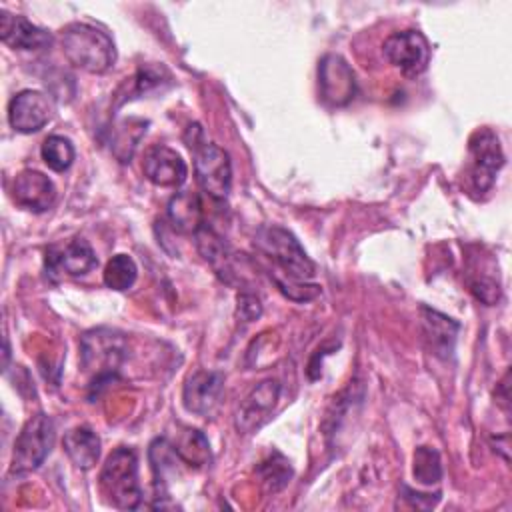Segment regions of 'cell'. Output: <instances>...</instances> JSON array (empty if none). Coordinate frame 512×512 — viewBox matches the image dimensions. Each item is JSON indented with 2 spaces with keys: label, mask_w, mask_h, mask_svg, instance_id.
<instances>
[{
  "label": "cell",
  "mask_w": 512,
  "mask_h": 512,
  "mask_svg": "<svg viewBox=\"0 0 512 512\" xmlns=\"http://www.w3.org/2000/svg\"><path fill=\"white\" fill-rule=\"evenodd\" d=\"M60 48L66 60L90 74H104L116 62L112 38L86 22H70L60 30Z\"/></svg>",
  "instance_id": "6da1fadb"
},
{
  "label": "cell",
  "mask_w": 512,
  "mask_h": 512,
  "mask_svg": "<svg viewBox=\"0 0 512 512\" xmlns=\"http://www.w3.org/2000/svg\"><path fill=\"white\" fill-rule=\"evenodd\" d=\"M184 142L194 156V172L200 188L216 202L228 198L232 188V162L224 148L208 142L198 124H190Z\"/></svg>",
  "instance_id": "7a4b0ae2"
},
{
  "label": "cell",
  "mask_w": 512,
  "mask_h": 512,
  "mask_svg": "<svg viewBox=\"0 0 512 512\" xmlns=\"http://www.w3.org/2000/svg\"><path fill=\"white\" fill-rule=\"evenodd\" d=\"M128 356L124 334L112 328H94L80 338L82 368L92 374V388L98 390L118 376L120 366Z\"/></svg>",
  "instance_id": "3957f363"
},
{
  "label": "cell",
  "mask_w": 512,
  "mask_h": 512,
  "mask_svg": "<svg viewBox=\"0 0 512 512\" xmlns=\"http://www.w3.org/2000/svg\"><path fill=\"white\" fill-rule=\"evenodd\" d=\"M100 492L106 502L120 510H136L142 504L138 482V458L132 448H116L100 470Z\"/></svg>",
  "instance_id": "277c9868"
},
{
  "label": "cell",
  "mask_w": 512,
  "mask_h": 512,
  "mask_svg": "<svg viewBox=\"0 0 512 512\" xmlns=\"http://www.w3.org/2000/svg\"><path fill=\"white\" fill-rule=\"evenodd\" d=\"M256 248L272 260V264L290 278L308 280L316 274L314 262L308 258L296 236L276 224L262 226L254 238Z\"/></svg>",
  "instance_id": "5b68a950"
},
{
  "label": "cell",
  "mask_w": 512,
  "mask_h": 512,
  "mask_svg": "<svg viewBox=\"0 0 512 512\" xmlns=\"http://www.w3.org/2000/svg\"><path fill=\"white\" fill-rule=\"evenodd\" d=\"M54 438H56V428L52 418L44 412L34 414L16 436L10 472L26 474L36 470L50 454L54 446Z\"/></svg>",
  "instance_id": "8992f818"
},
{
  "label": "cell",
  "mask_w": 512,
  "mask_h": 512,
  "mask_svg": "<svg viewBox=\"0 0 512 512\" xmlns=\"http://www.w3.org/2000/svg\"><path fill=\"white\" fill-rule=\"evenodd\" d=\"M468 182L476 194H486L496 180L498 170L504 166V152L500 138L490 128H478L468 140Z\"/></svg>",
  "instance_id": "52a82bcc"
},
{
  "label": "cell",
  "mask_w": 512,
  "mask_h": 512,
  "mask_svg": "<svg viewBox=\"0 0 512 512\" xmlns=\"http://www.w3.org/2000/svg\"><path fill=\"white\" fill-rule=\"evenodd\" d=\"M382 52L388 62L406 78L420 76L430 64V44L418 30H402L390 34L384 40Z\"/></svg>",
  "instance_id": "ba28073f"
},
{
  "label": "cell",
  "mask_w": 512,
  "mask_h": 512,
  "mask_svg": "<svg viewBox=\"0 0 512 512\" xmlns=\"http://www.w3.org/2000/svg\"><path fill=\"white\" fill-rule=\"evenodd\" d=\"M320 98L328 106H346L356 94V76L340 54H326L318 62Z\"/></svg>",
  "instance_id": "9c48e42d"
},
{
  "label": "cell",
  "mask_w": 512,
  "mask_h": 512,
  "mask_svg": "<svg viewBox=\"0 0 512 512\" xmlns=\"http://www.w3.org/2000/svg\"><path fill=\"white\" fill-rule=\"evenodd\" d=\"M54 116V102L40 90H22L8 104V122L20 134L44 128Z\"/></svg>",
  "instance_id": "30bf717a"
},
{
  "label": "cell",
  "mask_w": 512,
  "mask_h": 512,
  "mask_svg": "<svg viewBox=\"0 0 512 512\" xmlns=\"http://www.w3.org/2000/svg\"><path fill=\"white\" fill-rule=\"evenodd\" d=\"M98 264V258L82 236H74L66 244H52L46 250L44 266L46 274H68V276H82L90 272Z\"/></svg>",
  "instance_id": "8fae6325"
},
{
  "label": "cell",
  "mask_w": 512,
  "mask_h": 512,
  "mask_svg": "<svg viewBox=\"0 0 512 512\" xmlns=\"http://www.w3.org/2000/svg\"><path fill=\"white\" fill-rule=\"evenodd\" d=\"M280 396V384L276 380H262L250 390V394L240 402L236 412V428L242 434L258 430L272 414Z\"/></svg>",
  "instance_id": "7c38bea8"
},
{
  "label": "cell",
  "mask_w": 512,
  "mask_h": 512,
  "mask_svg": "<svg viewBox=\"0 0 512 512\" xmlns=\"http://www.w3.org/2000/svg\"><path fill=\"white\" fill-rule=\"evenodd\" d=\"M142 170L144 176L160 188H178L188 176V168L182 156L174 148L164 144H154L152 148H148V152L144 154Z\"/></svg>",
  "instance_id": "4fadbf2b"
},
{
  "label": "cell",
  "mask_w": 512,
  "mask_h": 512,
  "mask_svg": "<svg viewBox=\"0 0 512 512\" xmlns=\"http://www.w3.org/2000/svg\"><path fill=\"white\" fill-rule=\"evenodd\" d=\"M12 198L30 212H46L56 202L54 182L38 170H22L12 184Z\"/></svg>",
  "instance_id": "5bb4252c"
},
{
  "label": "cell",
  "mask_w": 512,
  "mask_h": 512,
  "mask_svg": "<svg viewBox=\"0 0 512 512\" xmlns=\"http://www.w3.org/2000/svg\"><path fill=\"white\" fill-rule=\"evenodd\" d=\"M222 392H224V376L220 372L198 370L186 380L182 402L188 412L204 416L218 406Z\"/></svg>",
  "instance_id": "9a60e30c"
},
{
  "label": "cell",
  "mask_w": 512,
  "mask_h": 512,
  "mask_svg": "<svg viewBox=\"0 0 512 512\" xmlns=\"http://www.w3.org/2000/svg\"><path fill=\"white\" fill-rule=\"evenodd\" d=\"M0 38L16 50H42L52 44V34L48 30L32 24L26 16L10 14L6 10L0 12Z\"/></svg>",
  "instance_id": "2e32d148"
},
{
  "label": "cell",
  "mask_w": 512,
  "mask_h": 512,
  "mask_svg": "<svg viewBox=\"0 0 512 512\" xmlns=\"http://www.w3.org/2000/svg\"><path fill=\"white\" fill-rule=\"evenodd\" d=\"M64 452L80 470H90L100 458V436L88 426H74L64 434Z\"/></svg>",
  "instance_id": "e0dca14e"
},
{
  "label": "cell",
  "mask_w": 512,
  "mask_h": 512,
  "mask_svg": "<svg viewBox=\"0 0 512 512\" xmlns=\"http://www.w3.org/2000/svg\"><path fill=\"white\" fill-rule=\"evenodd\" d=\"M168 218L174 230L182 234H196L204 224L200 196L192 190L176 192L168 202Z\"/></svg>",
  "instance_id": "ac0fdd59"
},
{
  "label": "cell",
  "mask_w": 512,
  "mask_h": 512,
  "mask_svg": "<svg viewBox=\"0 0 512 512\" xmlns=\"http://www.w3.org/2000/svg\"><path fill=\"white\" fill-rule=\"evenodd\" d=\"M194 238H196V248L202 254V258L214 268V272L222 280L230 282L234 276V270H232V262H230L232 258H230V252H228L224 240L206 224H202V228L194 234Z\"/></svg>",
  "instance_id": "d6986e66"
},
{
  "label": "cell",
  "mask_w": 512,
  "mask_h": 512,
  "mask_svg": "<svg viewBox=\"0 0 512 512\" xmlns=\"http://www.w3.org/2000/svg\"><path fill=\"white\" fill-rule=\"evenodd\" d=\"M422 324H424L426 340L430 342V348L434 350V354L448 356L454 348L458 324L452 318L430 308H422Z\"/></svg>",
  "instance_id": "ffe728a7"
},
{
  "label": "cell",
  "mask_w": 512,
  "mask_h": 512,
  "mask_svg": "<svg viewBox=\"0 0 512 512\" xmlns=\"http://www.w3.org/2000/svg\"><path fill=\"white\" fill-rule=\"evenodd\" d=\"M176 454L180 456V460L188 466H204L210 458V446L208 440L204 438V434L200 430L194 428H186L176 444H172Z\"/></svg>",
  "instance_id": "44dd1931"
},
{
  "label": "cell",
  "mask_w": 512,
  "mask_h": 512,
  "mask_svg": "<svg viewBox=\"0 0 512 512\" xmlns=\"http://www.w3.org/2000/svg\"><path fill=\"white\" fill-rule=\"evenodd\" d=\"M412 474L414 480L422 486H432L442 480V460L440 452L432 446H418L414 450L412 460Z\"/></svg>",
  "instance_id": "7402d4cb"
},
{
  "label": "cell",
  "mask_w": 512,
  "mask_h": 512,
  "mask_svg": "<svg viewBox=\"0 0 512 512\" xmlns=\"http://www.w3.org/2000/svg\"><path fill=\"white\" fill-rule=\"evenodd\" d=\"M136 276H138L136 262L128 254H116L106 262L104 284L112 290L124 292L128 288H132V284L136 282Z\"/></svg>",
  "instance_id": "603a6c76"
},
{
  "label": "cell",
  "mask_w": 512,
  "mask_h": 512,
  "mask_svg": "<svg viewBox=\"0 0 512 512\" xmlns=\"http://www.w3.org/2000/svg\"><path fill=\"white\" fill-rule=\"evenodd\" d=\"M44 164L54 172H64L74 162V146L66 136L52 134L42 142L40 148Z\"/></svg>",
  "instance_id": "cb8c5ba5"
},
{
  "label": "cell",
  "mask_w": 512,
  "mask_h": 512,
  "mask_svg": "<svg viewBox=\"0 0 512 512\" xmlns=\"http://www.w3.org/2000/svg\"><path fill=\"white\" fill-rule=\"evenodd\" d=\"M146 126H148V122H144V120H128V128H126V124H122L118 128V132L112 140V152L120 162L130 160L136 144L140 142L142 134L146 132Z\"/></svg>",
  "instance_id": "d4e9b609"
},
{
  "label": "cell",
  "mask_w": 512,
  "mask_h": 512,
  "mask_svg": "<svg viewBox=\"0 0 512 512\" xmlns=\"http://www.w3.org/2000/svg\"><path fill=\"white\" fill-rule=\"evenodd\" d=\"M258 472L262 476V484L270 492H278L280 488H284L290 482V476H292V470H290L288 462L280 454H274V458L262 462Z\"/></svg>",
  "instance_id": "484cf974"
},
{
  "label": "cell",
  "mask_w": 512,
  "mask_h": 512,
  "mask_svg": "<svg viewBox=\"0 0 512 512\" xmlns=\"http://www.w3.org/2000/svg\"><path fill=\"white\" fill-rule=\"evenodd\" d=\"M278 290L288 296L290 300H296V302H306V300H314L316 296H320V286L316 284H306L304 280H296V278H290V276H280L278 272L272 274Z\"/></svg>",
  "instance_id": "4316f807"
},
{
  "label": "cell",
  "mask_w": 512,
  "mask_h": 512,
  "mask_svg": "<svg viewBox=\"0 0 512 512\" xmlns=\"http://www.w3.org/2000/svg\"><path fill=\"white\" fill-rule=\"evenodd\" d=\"M262 312V306H260V300L256 294L252 292H242L238 294V314L246 320V322H252L260 316Z\"/></svg>",
  "instance_id": "83f0119b"
}]
</instances>
